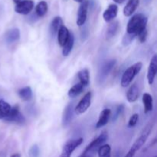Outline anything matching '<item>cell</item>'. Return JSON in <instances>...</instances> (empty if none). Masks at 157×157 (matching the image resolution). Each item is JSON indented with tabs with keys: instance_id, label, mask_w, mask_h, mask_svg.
Instances as JSON below:
<instances>
[{
	"instance_id": "6da1fadb",
	"label": "cell",
	"mask_w": 157,
	"mask_h": 157,
	"mask_svg": "<svg viewBox=\"0 0 157 157\" xmlns=\"http://www.w3.org/2000/svg\"><path fill=\"white\" fill-rule=\"evenodd\" d=\"M148 18L143 14H136L133 15L128 21L127 27V33L136 35L140 31L147 29Z\"/></svg>"
},
{
	"instance_id": "7a4b0ae2",
	"label": "cell",
	"mask_w": 157,
	"mask_h": 157,
	"mask_svg": "<svg viewBox=\"0 0 157 157\" xmlns=\"http://www.w3.org/2000/svg\"><path fill=\"white\" fill-rule=\"evenodd\" d=\"M143 64L142 62L139 61V62H136V64H134L133 65L130 66V67L127 69V70L124 71V73L123 74L122 78H121V85L123 87H127L131 84V82L133 81V80L134 79L135 77L139 74V72L140 71L141 69H142Z\"/></svg>"
},
{
	"instance_id": "3957f363",
	"label": "cell",
	"mask_w": 157,
	"mask_h": 157,
	"mask_svg": "<svg viewBox=\"0 0 157 157\" xmlns=\"http://www.w3.org/2000/svg\"><path fill=\"white\" fill-rule=\"evenodd\" d=\"M151 130V125L147 126V127H146L145 130H144V132H143V133H141L140 136V137H138L137 139H136V140L134 142V144H133V146H132L131 148L130 149V150H129L128 153H127L125 157H134L136 152L139 150H140L141 147L145 144L146 141H147V138H148Z\"/></svg>"
},
{
	"instance_id": "277c9868",
	"label": "cell",
	"mask_w": 157,
	"mask_h": 157,
	"mask_svg": "<svg viewBox=\"0 0 157 157\" xmlns=\"http://www.w3.org/2000/svg\"><path fill=\"white\" fill-rule=\"evenodd\" d=\"M83 143V138L71 140L64 144L59 157H71L73 152Z\"/></svg>"
},
{
	"instance_id": "5b68a950",
	"label": "cell",
	"mask_w": 157,
	"mask_h": 157,
	"mask_svg": "<svg viewBox=\"0 0 157 157\" xmlns=\"http://www.w3.org/2000/svg\"><path fill=\"white\" fill-rule=\"evenodd\" d=\"M107 138H108V134H107V132H102L101 134L100 135L98 138L94 140L90 144L87 145V147H86L82 154H88L90 152L94 151V150H95L96 149L99 148L100 147H101V146L103 145V144H104V143L107 141Z\"/></svg>"
},
{
	"instance_id": "8992f818",
	"label": "cell",
	"mask_w": 157,
	"mask_h": 157,
	"mask_svg": "<svg viewBox=\"0 0 157 157\" xmlns=\"http://www.w3.org/2000/svg\"><path fill=\"white\" fill-rule=\"evenodd\" d=\"M91 92L89 91L85 94L84 98H81V100L75 108V112L76 114L81 115L87 111V109L90 107V104H91Z\"/></svg>"
},
{
	"instance_id": "52a82bcc",
	"label": "cell",
	"mask_w": 157,
	"mask_h": 157,
	"mask_svg": "<svg viewBox=\"0 0 157 157\" xmlns=\"http://www.w3.org/2000/svg\"><path fill=\"white\" fill-rule=\"evenodd\" d=\"M89 2L87 0H84L81 2L78 12V16H77V25L78 26L84 25L86 22L87 17V10H88Z\"/></svg>"
},
{
	"instance_id": "ba28073f",
	"label": "cell",
	"mask_w": 157,
	"mask_h": 157,
	"mask_svg": "<svg viewBox=\"0 0 157 157\" xmlns=\"http://www.w3.org/2000/svg\"><path fill=\"white\" fill-rule=\"evenodd\" d=\"M34 8V2L32 0H24L15 7V12L21 15H28Z\"/></svg>"
},
{
	"instance_id": "9c48e42d",
	"label": "cell",
	"mask_w": 157,
	"mask_h": 157,
	"mask_svg": "<svg viewBox=\"0 0 157 157\" xmlns=\"http://www.w3.org/2000/svg\"><path fill=\"white\" fill-rule=\"evenodd\" d=\"M157 72V55H154L150 61L149 65L148 72H147V81L150 85L153 84L155 78H156Z\"/></svg>"
},
{
	"instance_id": "30bf717a",
	"label": "cell",
	"mask_w": 157,
	"mask_h": 157,
	"mask_svg": "<svg viewBox=\"0 0 157 157\" xmlns=\"http://www.w3.org/2000/svg\"><path fill=\"white\" fill-rule=\"evenodd\" d=\"M118 12V7L117 5L115 4H110V6L107 7V9L104 11V19L107 22H110L112 20L114 19L117 15Z\"/></svg>"
},
{
	"instance_id": "8fae6325",
	"label": "cell",
	"mask_w": 157,
	"mask_h": 157,
	"mask_svg": "<svg viewBox=\"0 0 157 157\" xmlns=\"http://www.w3.org/2000/svg\"><path fill=\"white\" fill-rule=\"evenodd\" d=\"M20 38V31L18 28H13L6 32L5 35V39L6 41L9 44L18 41Z\"/></svg>"
},
{
	"instance_id": "7c38bea8",
	"label": "cell",
	"mask_w": 157,
	"mask_h": 157,
	"mask_svg": "<svg viewBox=\"0 0 157 157\" xmlns=\"http://www.w3.org/2000/svg\"><path fill=\"white\" fill-rule=\"evenodd\" d=\"M72 117H73V105L71 104H67V107L64 108L62 117V125L64 127H67L71 122Z\"/></svg>"
},
{
	"instance_id": "4fadbf2b",
	"label": "cell",
	"mask_w": 157,
	"mask_h": 157,
	"mask_svg": "<svg viewBox=\"0 0 157 157\" xmlns=\"http://www.w3.org/2000/svg\"><path fill=\"white\" fill-rule=\"evenodd\" d=\"M115 64H116V61L115 60H111V61H108V62L105 63L104 65L102 66L101 69V71L99 73V79L101 81L104 80L107 77V75L110 74L113 67H114Z\"/></svg>"
},
{
	"instance_id": "5bb4252c",
	"label": "cell",
	"mask_w": 157,
	"mask_h": 157,
	"mask_svg": "<svg viewBox=\"0 0 157 157\" xmlns=\"http://www.w3.org/2000/svg\"><path fill=\"white\" fill-rule=\"evenodd\" d=\"M70 34L71 33L69 32V30L67 27L64 25L61 26V29L58 32V41L60 46L63 47L65 44V43L68 40Z\"/></svg>"
},
{
	"instance_id": "9a60e30c",
	"label": "cell",
	"mask_w": 157,
	"mask_h": 157,
	"mask_svg": "<svg viewBox=\"0 0 157 157\" xmlns=\"http://www.w3.org/2000/svg\"><path fill=\"white\" fill-rule=\"evenodd\" d=\"M110 117V109H104L101 112L99 116V119L96 124V128L99 129L101 127H104L108 123L109 118Z\"/></svg>"
},
{
	"instance_id": "2e32d148",
	"label": "cell",
	"mask_w": 157,
	"mask_h": 157,
	"mask_svg": "<svg viewBox=\"0 0 157 157\" xmlns=\"http://www.w3.org/2000/svg\"><path fill=\"white\" fill-rule=\"evenodd\" d=\"M139 88L136 84L131 85V87L129 88V90L127 92V99L128 102L133 103L137 101L139 98Z\"/></svg>"
},
{
	"instance_id": "e0dca14e",
	"label": "cell",
	"mask_w": 157,
	"mask_h": 157,
	"mask_svg": "<svg viewBox=\"0 0 157 157\" xmlns=\"http://www.w3.org/2000/svg\"><path fill=\"white\" fill-rule=\"evenodd\" d=\"M140 0H129L127 4L124 9V14L125 16H131L133 12L136 11L138 5H139Z\"/></svg>"
},
{
	"instance_id": "ac0fdd59",
	"label": "cell",
	"mask_w": 157,
	"mask_h": 157,
	"mask_svg": "<svg viewBox=\"0 0 157 157\" xmlns=\"http://www.w3.org/2000/svg\"><path fill=\"white\" fill-rule=\"evenodd\" d=\"M61 26H63L62 18L59 16L55 17L50 25V32L52 36H55V35L58 34V30L61 29Z\"/></svg>"
},
{
	"instance_id": "d6986e66",
	"label": "cell",
	"mask_w": 157,
	"mask_h": 157,
	"mask_svg": "<svg viewBox=\"0 0 157 157\" xmlns=\"http://www.w3.org/2000/svg\"><path fill=\"white\" fill-rule=\"evenodd\" d=\"M143 103H144V112L146 113L152 111L153 108V97L148 93H145L143 95Z\"/></svg>"
},
{
	"instance_id": "ffe728a7",
	"label": "cell",
	"mask_w": 157,
	"mask_h": 157,
	"mask_svg": "<svg viewBox=\"0 0 157 157\" xmlns=\"http://www.w3.org/2000/svg\"><path fill=\"white\" fill-rule=\"evenodd\" d=\"M18 94L19 98H21L22 101H30L32 98V88H31L30 87H29V86L20 89V90H18Z\"/></svg>"
},
{
	"instance_id": "44dd1931",
	"label": "cell",
	"mask_w": 157,
	"mask_h": 157,
	"mask_svg": "<svg viewBox=\"0 0 157 157\" xmlns=\"http://www.w3.org/2000/svg\"><path fill=\"white\" fill-rule=\"evenodd\" d=\"M78 77L80 80V83L84 85V87L87 86L90 82V75L89 71L87 68H84L78 73Z\"/></svg>"
},
{
	"instance_id": "7402d4cb",
	"label": "cell",
	"mask_w": 157,
	"mask_h": 157,
	"mask_svg": "<svg viewBox=\"0 0 157 157\" xmlns=\"http://www.w3.org/2000/svg\"><path fill=\"white\" fill-rule=\"evenodd\" d=\"M118 29H119V22L117 21H113L109 25L108 28H107V32H106V37L107 39H110V38H113L116 35Z\"/></svg>"
},
{
	"instance_id": "603a6c76",
	"label": "cell",
	"mask_w": 157,
	"mask_h": 157,
	"mask_svg": "<svg viewBox=\"0 0 157 157\" xmlns=\"http://www.w3.org/2000/svg\"><path fill=\"white\" fill-rule=\"evenodd\" d=\"M74 43H75V37H74V35L72 34H70L68 40L65 43V44L62 47V54L64 56H67L70 54L72 48H73Z\"/></svg>"
},
{
	"instance_id": "cb8c5ba5",
	"label": "cell",
	"mask_w": 157,
	"mask_h": 157,
	"mask_svg": "<svg viewBox=\"0 0 157 157\" xmlns=\"http://www.w3.org/2000/svg\"><path fill=\"white\" fill-rule=\"evenodd\" d=\"M11 107L4 100H0V120H4L9 114Z\"/></svg>"
},
{
	"instance_id": "d4e9b609",
	"label": "cell",
	"mask_w": 157,
	"mask_h": 157,
	"mask_svg": "<svg viewBox=\"0 0 157 157\" xmlns=\"http://www.w3.org/2000/svg\"><path fill=\"white\" fill-rule=\"evenodd\" d=\"M48 12V4L45 1H41L38 3L35 8V12L38 17L44 16Z\"/></svg>"
},
{
	"instance_id": "484cf974",
	"label": "cell",
	"mask_w": 157,
	"mask_h": 157,
	"mask_svg": "<svg viewBox=\"0 0 157 157\" xmlns=\"http://www.w3.org/2000/svg\"><path fill=\"white\" fill-rule=\"evenodd\" d=\"M83 89H84V85L81 84V83H78V84H75L73 87H71L70 90H68V96L71 98H76L82 92Z\"/></svg>"
},
{
	"instance_id": "4316f807",
	"label": "cell",
	"mask_w": 157,
	"mask_h": 157,
	"mask_svg": "<svg viewBox=\"0 0 157 157\" xmlns=\"http://www.w3.org/2000/svg\"><path fill=\"white\" fill-rule=\"evenodd\" d=\"M111 147L108 144H104L98 148V157H110Z\"/></svg>"
},
{
	"instance_id": "83f0119b",
	"label": "cell",
	"mask_w": 157,
	"mask_h": 157,
	"mask_svg": "<svg viewBox=\"0 0 157 157\" xmlns=\"http://www.w3.org/2000/svg\"><path fill=\"white\" fill-rule=\"evenodd\" d=\"M19 113L20 111H19V107H18V105L14 106L13 107L11 108L9 114L7 115V117H6L4 120L6 121H9V122H13L14 119L18 116Z\"/></svg>"
},
{
	"instance_id": "f1b7e54d",
	"label": "cell",
	"mask_w": 157,
	"mask_h": 157,
	"mask_svg": "<svg viewBox=\"0 0 157 157\" xmlns=\"http://www.w3.org/2000/svg\"><path fill=\"white\" fill-rule=\"evenodd\" d=\"M29 155L30 157H39L40 150L38 145H33L29 150Z\"/></svg>"
},
{
	"instance_id": "f546056e",
	"label": "cell",
	"mask_w": 157,
	"mask_h": 157,
	"mask_svg": "<svg viewBox=\"0 0 157 157\" xmlns=\"http://www.w3.org/2000/svg\"><path fill=\"white\" fill-rule=\"evenodd\" d=\"M135 37H136V35H134V34L127 33L125 35V36L124 37V38H123V41H122L123 44L125 46L129 45V44L133 41V40L134 39Z\"/></svg>"
},
{
	"instance_id": "4dcf8cb0",
	"label": "cell",
	"mask_w": 157,
	"mask_h": 157,
	"mask_svg": "<svg viewBox=\"0 0 157 157\" xmlns=\"http://www.w3.org/2000/svg\"><path fill=\"white\" fill-rule=\"evenodd\" d=\"M147 35H148L147 29H144V30H142V31H140V32H138V33L136 34V36L138 37V39H139V41H140L141 43H144V42H145L146 40H147Z\"/></svg>"
},
{
	"instance_id": "1f68e13d",
	"label": "cell",
	"mask_w": 157,
	"mask_h": 157,
	"mask_svg": "<svg viewBox=\"0 0 157 157\" xmlns=\"http://www.w3.org/2000/svg\"><path fill=\"white\" fill-rule=\"evenodd\" d=\"M138 120H139V114L137 113H134L131 116L130 121L128 123V127H133L136 126V124H137Z\"/></svg>"
},
{
	"instance_id": "d6a6232c",
	"label": "cell",
	"mask_w": 157,
	"mask_h": 157,
	"mask_svg": "<svg viewBox=\"0 0 157 157\" xmlns=\"http://www.w3.org/2000/svg\"><path fill=\"white\" fill-rule=\"evenodd\" d=\"M124 105H123V104H121V105H120L119 107H117V112H116V115H115V117H116V118L118 116H119L120 114L121 113V112L123 111V110H124ZM115 118V119H116Z\"/></svg>"
},
{
	"instance_id": "836d02e7",
	"label": "cell",
	"mask_w": 157,
	"mask_h": 157,
	"mask_svg": "<svg viewBox=\"0 0 157 157\" xmlns=\"http://www.w3.org/2000/svg\"><path fill=\"white\" fill-rule=\"evenodd\" d=\"M113 1L117 3H119V4H122V3H124L125 2V0H113Z\"/></svg>"
},
{
	"instance_id": "e575fe53",
	"label": "cell",
	"mask_w": 157,
	"mask_h": 157,
	"mask_svg": "<svg viewBox=\"0 0 157 157\" xmlns=\"http://www.w3.org/2000/svg\"><path fill=\"white\" fill-rule=\"evenodd\" d=\"M11 157H21V156H20L19 153H15V154L12 155Z\"/></svg>"
},
{
	"instance_id": "d590c367",
	"label": "cell",
	"mask_w": 157,
	"mask_h": 157,
	"mask_svg": "<svg viewBox=\"0 0 157 157\" xmlns=\"http://www.w3.org/2000/svg\"><path fill=\"white\" fill-rule=\"evenodd\" d=\"M152 2V0H144V4H149V3H150Z\"/></svg>"
},
{
	"instance_id": "8d00e7d4",
	"label": "cell",
	"mask_w": 157,
	"mask_h": 157,
	"mask_svg": "<svg viewBox=\"0 0 157 157\" xmlns=\"http://www.w3.org/2000/svg\"><path fill=\"white\" fill-rule=\"evenodd\" d=\"M22 1H24V0H13V2L15 3V4H18V3H20Z\"/></svg>"
},
{
	"instance_id": "74e56055",
	"label": "cell",
	"mask_w": 157,
	"mask_h": 157,
	"mask_svg": "<svg viewBox=\"0 0 157 157\" xmlns=\"http://www.w3.org/2000/svg\"><path fill=\"white\" fill-rule=\"evenodd\" d=\"M80 157H91V156L88 154H81V156Z\"/></svg>"
},
{
	"instance_id": "f35d334b",
	"label": "cell",
	"mask_w": 157,
	"mask_h": 157,
	"mask_svg": "<svg viewBox=\"0 0 157 157\" xmlns=\"http://www.w3.org/2000/svg\"><path fill=\"white\" fill-rule=\"evenodd\" d=\"M75 1L77 2L81 3V2H83V1H84V0H75Z\"/></svg>"
}]
</instances>
